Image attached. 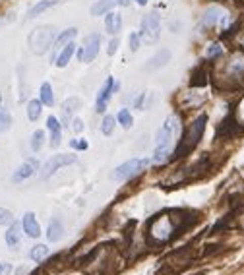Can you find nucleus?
Returning <instances> with one entry per match:
<instances>
[{
  "mask_svg": "<svg viewBox=\"0 0 244 275\" xmlns=\"http://www.w3.org/2000/svg\"><path fill=\"white\" fill-rule=\"evenodd\" d=\"M219 89H236L244 84V51H233L215 70Z\"/></svg>",
  "mask_w": 244,
  "mask_h": 275,
  "instance_id": "nucleus-1",
  "label": "nucleus"
},
{
  "mask_svg": "<svg viewBox=\"0 0 244 275\" xmlns=\"http://www.w3.org/2000/svg\"><path fill=\"white\" fill-rule=\"evenodd\" d=\"M178 134H180V121L177 116L167 119L155 138V149H153V159H151L153 163L161 165L171 159V155L175 153V142H177Z\"/></svg>",
  "mask_w": 244,
  "mask_h": 275,
  "instance_id": "nucleus-2",
  "label": "nucleus"
},
{
  "mask_svg": "<svg viewBox=\"0 0 244 275\" xmlns=\"http://www.w3.org/2000/svg\"><path fill=\"white\" fill-rule=\"evenodd\" d=\"M178 229H180V223L175 217V211L159 213L147 227V241L153 246H165L167 242L175 239Z\"/></svg>",
  "mask_w": 244,
  "mask_h": 275,
  "instance_id": "nucleus-3",
  "label": "nucleus"
},
{
  "mask_svg": "<svg viewBox=\"0 0 244 275\" xmlns=\"http://www.w3.org/2000/svg\"><path fill=\"white\" fill-rule=\"evenodd\" d=\"M206 122H208V116H206V114H200L196 121L190 122L186 132H184L182 142H180V145H178L177 151H175V153H177L175 157H182V155L190 153V151L200 143L201 136H204V130H206Z\"/></svg>",
  "mask_w": 244,
  "mask_h": 275,
  "instance_id": "nucleus-4",
  "label": "nucleus"
},
{
  "mask_svg": "<svg viewBox=\"0 0 244 275\" xmlns=\"http://www.w3.org/2000/svg\"><path fill=\"white\" fill-rule=\"evenodd\" d=\"M56 31L53 25H39L35 27L33 31L27 37V45H29V51L33 55H45L53 45H55Z\"/></svg>",
  "mask_w": 244,
  "mask_h": 275,
  "instance_id": "nucleus-5",
  "label": "nucleus"
},
{
  "mask_svg": "<svg viewBox=\"0 0 244 275\" xmlns=\"http://www.w3.org/2000/svg\"><path fill=\"white\" fill-rule=\"evenodd\" d=\"M149 163H151V159H147V157L130 159V161H126V163H122L120 167H116V169H114L112 178H114V180H118V182H126V180H130V178H134V176H138L140 173H144L145 169L149 167Z\"/></svg>",
  "mask_w": 244,
  "mask_h": 275,
  "instance_id": "nucleus-6",
  "label": "nucleus"
},
{
  "mask_svg": "<svg viewBox=\"0 0 244 275\" xmlns=\"http://www.w3.org/2000/svg\"><path fill=\"white\" fill-rule=\"evenodd\" d=\"M229 23H231V14L227 10H223L221 6H211L208 10L201 14L200 25L201 27H221L223 31L229 29Z\"/></svg>",
  "mask_w": 244,
  "mask_h": 275,
  "instance_id": "nucleus-7",
  "label": "nucleus"
},
{
  "mask_svg": "<svg viewBox=\"0 0 244 275\" xmlns=\"http://www.w3.org/2000/svg\"><path fill=\"white\" fill-rule=\"evenodd\" d=\"M161 35V18L157 12H151L144 16L142 20V27H140V37L144 39L147 45H153Z\"/></svg>",
  "mask_w": 244,
  "mask_h": 275,
  "instance_id": "nucleus-8",
  "label": "nucleus"
},
{
  "mask_svg": "<svg viewBox=\"0 0 244 275\" xmlns=\"http://www.w3.org/2000/svg\"><path fill=\"white\" fill-rule=\"evenodd\" d=\"M78 161V157L74 153H60V155H55V157H51L47 163H45L43 171H41V176L43 178H49V176H53L58 171V169H62V167H68L72 165V163H76Z\"/></svg>",
  "mask_w": 244,
  "mask_h": 275,
  "instance_id": "nucleus-9",
  "label": "nucleus"
},
{
  "mask_svg": "<svg viewBox=\"0 0 244 275\" xmlns=\"http://www.w3.org/2000/svg\"><path fill=\"white\" fill-rule=\"evenodd\" d=\"M99 47H101V37L97 33H91L88 35L86 39H84V45H82V49L78 51V56L82 62H93L95 58H97V53H99Z\"/></svg>",
  "mask_w": 244,
  "mask_h": 275,
  "instance_id": "nucleus-10",
  "label": "nucleus"
},
{
  "mask_svg": "<svg viewBox=\"0 0 244 275\" xmlns=\"http://www.w3.org/2000/svg\"><path fill=\"white\" fill-rule=\"evenodd\" d=\"M37 169H39V161L37 159H27L23 165H20L16 169V173L12 175V180L14 182H23V180L31 178L37 173Z\"/></svg>",
  "mask_w": 244,
  "mask_h": 275,
  "instance_id": "nucleus-11",
  "label": "nucleus"
},
{
  "mask_svg": "<svg viewBox=\"0 0 244 275\" xmlns=\"http://www.w3.org/2000/svg\"><path fill=\"white\" fill-rule=\"evenodd\" d=\"M112 93H114V80H112V77H107V82L103 84L99 95H97V103H95L97 112H105V110H107V105H109V101H111Z\"/></svg>",
  "mask_w": 244,
  "mask_h": 275,
  "instance_id": "nucleus-12",
  "label": "nucleus"
},
{
  "mask_svg": "<svg viewBox=\"0 0 244 275\" xmlns=\"http://www.w3.org/2000/svg\"><path fill=\"white\" fill-rule=\"evenodd\" d=\"M22 231L29 237V239H37L41 234V227H39V221L35 217V213L27 211L22 219Z\"/></svg>",
  "mask_w": 244,
  "mask_h": 275,
  "instance_id": "nucleus-13",
  "label": "nucleus"
},
{
  "mask_svg": "<svg viewBox=\"0 0 244 275\" xmlns=\"http://www.w3.org/2000/svg\"><path fill=\"white\" fill-rule=\"evenodd\" d=\"M130 0H97L93 6H91V14L93 16H101V14H109L112 12L114 6H128Z\"/></svg>",
  "mask_w": 244,
  "mask_h": 275,
  "instance_id": "nucleus-14",
  "label": "nucleus"
},
{
  "mask_svg": "<svg viewBox=\"0 0 244 275\" xmlns=\"http://www.w3.org/2000/svg\"><path fill=\"white\" fill-rule=\"evenodd\" d=\"M76 35H78V29L76 27H68V29H64L62 33L56 37L55 41V56H53V60H56V55L66 47V45H70L74 39H76Z\"/></svg>",
  "mask_w": 244,
  "mask_h": 275,
  "instance_id": "nucleus-15",
  "label": "nucleus"
},
{
  "mask_svg": "<svg viewBox=\"0 0 244 275\" xmlns=\"http://www.w3.org/2000/svg\"><path fill=\"white\" fill-rule=\"evenodd\" d=\"M6 244H8V248L10 250H16L18 246H20V239H22V227L14 221L10 227H8V231H6Z\"/></svg>",
  "mask_w": 244,
  "mask_h": 275,
  "instance_id": "nucleus-16",
  "label": "nucleus"
},
{
  "mask_svg": "<svg viewBox=\"0 0 244 275\" xmlns=\"http://www.w3.org/2000/svg\"><path fill=\"white\" fill-rule=\"evenodd\" d=\"M120 27H122V16L116 14V12H109L105 16V29H107V33L116 35L120 31Z\"/></svg>",
  "mask_w": 244,
  "mask_h": 275,
  "instance_id": "nucleus-17",
  "label": "nucleus"
},
{
  "mask_svg": "<svg viewBox=\"0 0 244 275\" xmlns=\"http://www.w3.org/2000/svg\"><path fill=\"white\" fill-rule=\"evenodd\" d=\"M169 60H171V51H167V49H163V51H159L157 55H153L151 58H149V62H147V70H157V68H163L165 64H169Z\"/></svg>",
  "mask_w": 244,
  "mask_h": 275,
  "instance_id": "nucleus-18",
  "label": "nucleus"
},
{
  "mask_svg": "<svg viewBox=\"0 0 244 275\" xmlns=\"http://www.w3.org/2000/svg\"><path fill=\"white\" fill-rule=\"evenodd\" d=\"M60 2H62V0H41V2H37L33 8L29 10V14H27V20H33L37 16H41L43 12H47L49 8L56 6V4H60Z\"/></svg>",
  "mask_w": 244,
  "mask_h": 275,
  "instance_id": "nucleus-19",
  "label": "nucleus"
},
{
  "mask_svg": "<svg viewBox=\"0 0 244 275\" xmlns=\"http://www.w3.org/2000/svg\"><path fill=\"white\" fill-rule=\"evenodd\" d=\"M62 234H64V227H62V223L58 219H53L49 223V227H47V239L51 242H56L62 239Z\"/></svg>",
  "mask_w": 244,
  "mask_h": 275,
  "instance_id": "nucleus-20",
  "label": "nucleus"
},
{
  "mask_svg": "<svg viewBox=\"0 0 244 275\" xmlns=\"http://www.w3.org/2000/svg\"><path fill=\"white\" fill-rule=\"evenodd\" d=\"M74 51H76V45L74 43H70L66 45L58 55H56V60H55V64L58 68H64L68 66V62H70V58H72V55H74Z\"/></svg>",
  "mask_w": 244,
  "mask_h": 275,
  "instance_id": "nucleus-21",
  "label": "nucleus"
},
{
  "mask_svg": "<svg viewBox=\"0 0 244 275\" xmlns=\"http://www.w3.org/2000/svg\"><path fill=\"white\" fill-rule=\"evenodd\" d=\"M39 95H41V103L47 105V107H53L55 105V95H53V88H51V84L49 82H45L41 84V89H39Z\"/></svg>",
  "mask_w": 244,
  "mask_h": 275,
  "instance_id": "nucleus-22",
  "label": "nucleus"
},
{
  "mask_svg": "<svg viewBox=\"0 0 244 275\" xmlns=\"http://www.w3.org/2000/svg\"><path fill=\"white\" fill-rule=\"evenodd\" d=\"M49 256V246H45V244H35L33 248L29 250V258L37 262V264H41L45 262V258Z\"/></svg>",
  "mask_w": 244,
  "mask_h": 275,
  "instance_id": "nucleus-23",
  "label": "nucleus"
},
{
  "mask_svg": "<svg viewBox=\"0 0 244 275\" xmlns=\"http://www.w3.org/2000/svg\"><path fill=\"white\" fill-rule=\"evenodd\" d=\"M41 110H43V103L39 99H31L27 103V119L31 122H35L41 116Z\"/></svg>",
  "mask_w": 244,
  "mask_h": 275,
  "instance_id": "nucleus-24",
  "label": "nucleus"
},
{
  "mask_svg": "<svg viewBox=\"0 0 244 275\" xmlns=\"http://www.w3.org/2000/svg\"><path fill=\"white\" fill-rule=\"evenodd\" d=\"M116 122L120 124L124 130H130V128H132V124H134V119H132V114H130V110L128 109L118 110V114H116Z\"/></svg>",
  "mask_w": 244,
  "mask_h": 275,
  "instance_id": "nucleus-25",
  "label": "nucleus"
},
{
  "mask_svg": "<svg viewBox=\"0 0 244 275\" xmlns=\"http://www.w3.org/2000/svg\"><path fill=\"white\" fill-rule=\"evenodd\" d=\"M234 124L244 128V95L236 103V107H234Z\"/></svg>",
  "mask_w": 244,
  "mask_h": 275,
  "instance_id": "nucleus-26",
  "label": "nucleus"
},
{
  "mask_svg": "<svg viewBox=\"0 0 244 275\" xmlns=\"http://www.w3.org/2000/svg\"><path fill=\"white\" fill-rule=\"evenodd\" d=\"M43 143H45V132H43V130H37V132H33V136H31V142H29L31 149H33V151H41Z\"/></svg>",
  "mask_w": 244,
  "mask_h": 275,
  "instance_id": "nucleus-27",
  "label": "nucleus"
},
{
  "mask_svg": "<svg viewBox=\"0 0 244 275\" xmlns=\"http://www.w3.org/2000/svg\"><path fill=\"white\" fill-rule=\"evenodd\" d=\"M114 124H116V119L107 114V116L101 121V132L105 134V136H111L112 130H114Z\"/></svg>",
  "mask_w": 244,
  "mask_h": 275,
  "instance_id": "nucleus-28",
  "label": "nucleus"
},
{
  "mask_svg": "<svg viewBox=\"0 0 244 275\" xmlns=\"http://www.w3.org/2000/svg\"><path fill=\"white\" fill-rule=\"evenodd\" d=\"M12 126V116L10 112L4 109V107H0V134L6 132L8 128Z\"/></svg>",
  "mask_w": 244,
  "mask_h": 275,
  "instance_id": "nucleus-29",
  "label": "nucleus"
},
{
  "mask_svg": "<svg viewBox=\"0 0 244 275\" xmlns=\"http://www.w3.org/2000/svg\"><path fill=\"white\" fill-rule=\"evenodd\" d=\"M79 105H82V101L78 97H70V99L64 101V105H62V110H64V114H72V112H76L79 109Z\"/></svg>",
  "mask_w": 244,
  "mask_h": 275,
  "instance_id": "nucleus-30",
  "label": "nucleus"
},
{
  "mask_svg": "<svg viewBox=\"0 0 244 275\" xmlns=\"http://www.w3.org/2000/svg\"><path fill=\"white\" fill-rule=\"evenodd\" d=\"M223 55V47L219 43H211L206 51V58L208 60H213V58H219Z\"/></svg>",
  "mask_w": 244,
  "mask_h": 275,
  "instance_id": "nucleus-31",
  "label": "nucleus"
},
{
  "mask_svg": "<svg viewBox=\"0 0 244 275\" xmlns=\"http://www.w3.org/2000/svg\"><path fill=\"white\" fill-rule=\"evenodd\" d=\"M14 223V215L10 209L0 208V225H12Z\"/></svg>",
  "mask_w": 244,
  "mask_h": 275,
  "instance_id": "nucleus-32",
  "label": "nucleus"
},
{
  "mask_svg": "<svg viewBox=\"0 0 244 275\" xmlns=\"http://www.w3.org/2000/svg\"><path fill=\"white\" fill-rule=\"evenodd\" d=\"M47 128L51 130V134L60 132V122H58V119L56 116H49L47 119Z\"/></svg>",
  "mask_w": 244,
  "mask_h": 275,
  "instance_id": "nucleus-33",
  "label": "nucleus"
},
{
  "mask_svg": "<svg viewBox=\"0 0 244 275\" xmlns=\"http://www.w3.org/2000/svg\"><path fill=\"white\" fill-rule=\"evenodd\" d=\"M140 43H142L140 33H130V51H132V53H136V51L140 49Z\"/></svg>",
  "mask_w": 244,
  "mask_h": 275,
  "instance_id": "nucleus-34",
  "label": "nucleus"
},
{
  "mask_svg": "<svg viewBox=\"0 0 244 275\" xmlns=\"http://www.w3.org/2000/svg\"><path fill=\"white\" fill-rule=\"evenodd\" d=\"M70 128H72V132L79 134L84 130V121H82V119H72V121H70Z\"/></svg>",
  "mask_w": 244,
  "mask_h": 275,
  "instance_id": "nucleus-35",
  "label": "nucleus"
},
{
  "mask_svg": "<svg viewBox=\"0 0 244 275\" xmlns=\"http://www.w3.org/2000/svg\"><path fill=\"white\" fill-rule=\"evenodd\" d=\"M70 145L74 147V149H79V151H84V149H88V143L84 142V140H72Z\"/></svg>",
  "mask_w": 244,
  "mask_h": 275,
  "instance_id": "nucleus-36",
  "label": "nucleus"
},
{
  "mask_svg": "<svg viewBox=\"0 0 244 275\" xmlns=\"http://www.w3.org/2000/svg\"><path fill=\"white\" fill-rule=\"evenodd\" d=\"M116 49H118V39H112L111 43H109V49H107V55L112 56L116 53Z\"/></svg>",
  "mask_w": 244,
  "mask_h": 275,
  "instance_id": "nucleus-37",
  "label": "nucleus"
},
{
  "mask_svg": "<svg viewBox=\"0 0 244 275\" xmlns=\"http://www.w3.org/2000/svg\"><path fill=\"white\" fill-rule=\"evenodd\" d=\"M60 138H62L60 132L51 134V145H53V147H58V145H60Z\"/></svg>",
  "mask_w": 244,
  "mask_h": 275,
  "instance_id": "nucleus-38",
  "label": "nucleus"
},
{
  "mask_svg": "<svg viewBox=\"0 0 244 275\" xmlns=\"http://www.w3.org/2000/svg\"><path fill=\"white\" fill-rule=\"evenodd\" d=\"M12 267L8 264H0V275H4V273H8Z\"/></svg>",
  "mask_w": 244,
  "mask_h": 275,
  "instance_id": "nucleus-39",
  "label": "nucleus"
},
{
  "mask_svg": "<svg viewBox=\"0 0 244 275\" xmlns=\"http://www.w3.org/2000/svg\"><path fill=\"white\" fill-rule=\"evenodd\" d=\"M238 43H240V47L244 49V27H242V31H240V35H238Z\"/></svg>",
  "mask_w": 244,
  "mask_h": 275,
  "instance_id": "nucleus-40",
  "label": "nucleus"
},
{
  "mask_svg": "<svg viewBox=\"0 0 244 275\" xmlns=\"http://www.w3.org/2000/svg\"><path fill=\"white\" fill-rule=\"evenodd\" d=\"M134 2H136L138 6H145V4H147V0H134Z\"/></svg>",
  "mask_w": 244,
  "mask_h": 275,
  "instance_id": "nucleus-41",
  "label": "nucleus"
},
{
  "mask_svg": "<svg viewBox=\"0 0 244 275\" xmlns=\"http://www.w3.org/2000/svg\"><path fill=\"white\" fill-rule=\"evenodd\" d=\"M0 107H2V91H0Z\"/></svg>",
  "mask_w": 244,
  "mask_h": 275,
  "instance_id": "nucleus-42",
  "label": "nucleus"
},
{
  "mask_svg": "<svg viewBox=\"0 0 244 275\" xmlns=\"http://www.w3.org/2000/svg\"><path fill=\"white\" fill-rule=\"evenodd\" d=\"M6 22V20H2V18H0V27H2V23Z\"/></svg>",
  "mask_w": 244,
  "mask_h": 275,
  "instance_id": "nucleus-43",
  "label": "nucleus"
}]
</instances>
